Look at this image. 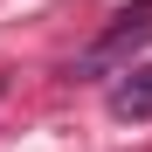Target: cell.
<instances>
[{
	"instance_id": "obj_1",
	"label": "cell",
	"mask_w": 152,
	"mask_h": 152,
	"mask_svg": "<svg viewBox=\"0 0 152 152\" xmlns=\"http://www.w3.org/2000/svg\"><path fill=\"white\" fill-rule=\"evenodd\" d=\"M145 42H152V21L138 14V21H124V28H111L104 42H90V48H83V56H76V62H69V76H104V69H118L124 56H138V48H145ZM124 69H132V62H124Z\"/></svg>"
},
{
	"instance_id": "obj_2",
	"label": "cell",
	"mask_w": 152,
	"mask_h": 152,
	"mask_svg": "<svg viewBox=\"0 0 152 152\" xmlns=\"http://www.w3.org/2000/svg\"><path fill=\"white\" fill-rule=\"evenodd\" d=\"M111 118H124V124L152 118V62L118 69V83H111Z\"/></svg>"
}]
</instances>
